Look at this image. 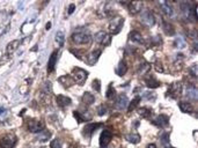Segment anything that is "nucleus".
<instances>
[{
  "instance_id": "1",
  "label": "nucleus",
  "mask_w": 198,
  "mask_h": 148,
  "mask_svg": "<svg viewBox=\"0 0 198 148\" xmlns=\"http://www.w3.org/2000/svg\"><path fill=\"white\" fill-rule=\"evenodd\" d=\"M72 41L74 44H78V45H86L89 44L92 41V37L89 35V32L86 30H78L72 35Z\"/></svg>"
},
{
  "instance_id": "2",
  "label": "nucleus",
  "mask_w": 198,
  "mask_h": 148,
  "mask_svg": "<svg viewBox=\"0 0 198 148\" xmlns=\"http://www.w3.org/2000/svg\"><path fill=\"white\" fill-rule=\"evenodd\" d=\"M181 8H182V12L184 13L185 18H188L191 21H196L197 10H196V6L191 1H184L181 5Z\"/></svg>"
},
{
  "instance_id": "3",
  "label": "nucleus",
  "mask_w": 198,
  "mask_h": 148,
  "mask_svg": "<svg viewBox=\"0 0 198 148\" xmlns=\"http://www.w3.org/2000/svg\"><path fill=\"white\" fill-rule=\"evenodd\" d=\"M71 76L74 80V82H77L80 86H82L88 78V72L82 68H80V67H74L72 73H71Z\"/></svg>"
},
{
  "instance_id": "4",
  "label": "nucleus",
  "mask_w": 198,
  "mask_h": 148,
  "mask_svg": "<svg viewBox=\"0 0 198 148\" xmlns=\"http://www.w3.org/2000/svg\"><path fill=\"white\" fill-rule=\"evenodd\" d=\"M123 23H124V18H120V16L112 18V21H111L110 24H109V30H110L111 34H114V35L118 34V32L122 30Z\"/></svg>"
},
{
  "instance_id": "5",
  "label": "nucleus",
  "mask_w": 198,
  "mask_h": 148,
  "mask_svg": "<svg viewBox=\"0 0 198 148\" xmlns=\"http://www.w3.org/2000/svg\"><path fill=\"white\" fill-rule=\"evenodd\" d=\"M16 142V138L13 134H6L0 139V148H13Z\"/></svg>"
},
{
  "instance_id": "6",
  "label": "nucleus",
  "mask_w": 198,
  "mask_h": 148,
  "mask_svg": "<svg viewBox=\"0 0 198 148\" xmlns=\"http://www.w3.org/2000/svg\"><path fill=\"white\" fill-rule=\"evenodd\" d=\"M141 22L146 26V27H153L155 24V18H154V15H153L148 9H145L144 12H141Z\"/></svg>"
},
{
  "instance_id": "7",
  "label": "nucleus",
  "mask_w": 198,
  "mask_h": 148,
  "mask_svg": "<svg viewBox=\"0 0 198 148\" xmlns=\"http://www.w3.org/2000/svg\"><path fill=\"white\" fill-rule=\"evenodd\" d=\"M182 94V84L181 82H174L171 83L169 88H168V95L171 98H176Z\"/></svg>"
},
{
  "instance_id": "8",
  "label": "nucleus",
  "mask_w": 198,
  "mask_h": 148,
  "mask_svg": "<svg viewBox=\"0 0 198 148\" xmlns=\"http://www.w3.org/2000/svg\"><path fill=\"white\" fill-rule=\"evenodd\" d=\"M43 129H44V125H43V123L38 121V120L32 119L29 120V123H28V130L32 133H40V132L43 131Z\"/></svg>"
},
{
  "instance_id": "9",
  "label": "nucleus",
  "mask_w": 198,
  "mask_h": 148,
  "mask_svg": "<svg viewBox=\"0 0 198 148\" xmlns=\"http://www.w3.org/2000/svg\"><path fill=\"white\" fill-rule=\"evenodd\" d=\"M129 10L132 15H137L143 10V1L141 0H132L130 2Z\"/></svg>"
},
{
  "instance_id": "10",
  "label": "nucleus",
  "mask_w": 198,
  "mask_h": 148,
  "mask_svg": "<svg viewBox=\"0 0 198 148\" xmlns=\"http://www.w3.org/2000/svg\"><path fill=\"white\" fill-rule=\"evenodd\" d=\"M111 139H112V133L109 130H104L100 135V146L101 147H107L110 143Z\"/></svg>"
},
{
  "instance_id": "11",
  "label": "nucleus",
  "mask_w": 198,
  "mask_h": 148,
  "mask_svg": "<svg viewBox=\"0 0 198 148\" xmlns=\"http://www.w3.org/2000/svg\"><path fill=\"white\" fill-rule=\"evenodd\" d=\"M128 103H129V100H128V96L125 94H122L120 96L116 98L115 101V108L117 110H124L125 108L128 106Z\"/></svg>"
},
{
  "instance_id": "12",
  "label": "nucleus",
  "mask_w": 198,
  "mask_h": 148,
  "mask_svg": "<svg viewBox=\"0 0 198 148\" xmlns=\"http://www.w3.org/2000/svg\"><path fill=\"white\" fill-rule=\"evenodd\" d=\"M152 123L154 125H157L158 127H160V129H165L169 124V118L166 115H159L155 119L152 120Z\"/></svg>"
},
{
  "instance_id": "13",
  "label": "nucleus",
  "mask_w": 198,
  "mask_h": 148,
  "mask_svg": "<svg viewBox=\"0 0 198 148\" xmlns=\"http://www.w3.org/2000/svg\"><path fill=\"white\" fill-rule=\"evenodd\" d=\"M102 126V123H91V124H87L83 129V135L86 137H91L95 131H96L99 127Z\"/></svg>"
},
{
  "instance_id": "14",
  "label": "nucleus",
  "mask_w": 198,
  "mask_h": 148,
  "mask_svg": "<svg viewBox=\"0 0 198 148\" xmlns=\"http://www.w3.org/2000/svg\"><path fill=\"white\" fill-rule=\"evenodd\" d=\"M100 56H101V50H94L93 52H91L89 55L87 56V58H86V61H87V64L89 66H93V65H95L99 58H100Z\"/></svg>"
},
{
  "instance_id": "15",
  "label": "nucleus",
  "mask_w": 198,
  "mask_h": 148,
  "mask_svg": "<svg viewBox=\"0 0 198 148\" xmlns=\"http://www.w3.org/2000/svg\"><path fill=\"white\" fill-rule=\"evenodd\" d=\"M145 83H146V86H147L148 88H151V89H153V88H158L161 86V82L158 81L157 79L154 78L153 75H151V74H148L147 76L145 78Z\"/></svg>"
},
{
  "instance_id": "16",
  "label": "nucleus",
  "mask_w": 198,
  "mask_h": 148,
  "mask_svg": "<svg viewBox=\"0 0 198 148\" xmlns=\"http://www.w3.org/2000/svg\"><path fill=\"white\" fill-rule=\"evenodd\" d=\"M56 63H57V51H53L48 61V73H52L55 71Z\"/></svg>"
},
{
  "instance_id": "17",
  "label": "nucleus",
  "mask_w": 198,
  "mask_h": 148,
  "mask_svg": "<svg viewBox=\"0 0 198 148\" xmlns=\"http://www.w3.org/2000/svg\"><path fill=\"white\" fill-rule=\"evenodd\" d=\"M71 103H72V100H71L70 97L64 96V95H58V96H57V104H58L60 108L69 106Z\"/></svg>"
},
{
  "instance_id": "18",
  "label": "nucleus",
  "mask_w": 198,
  "mask_h": 148,
  "mask_svg": "<svg viewBox=\"0 0 198 148\" xmlns=\"http://www.w3.org/2000/svg\"><path fill=\"white\" fill-rule=\"evenodd\" d=\"M179 108H180L181 111L184 112V113H191V112L194 111V108H192L191 103H189V102H184V101L179 102Z\"/></svg>"
},
{
  "instance_id": "19",
  "label": "nucleus",
  "mask_w": 198,
  "mask_h": 148,
  "mask_svg": "<svg viewBox=\"0 0 198 148\" xmlns=\"http://www.w3.org/2000/svg\"><path fill=\"white\" fill-rule=\"evenodd\" d=\"M82 102L86 104V105H92L93 103L95 102V96L93 95L92 92H86L82 96Z\"/></svg>"
},
{
  "instance_id": "20",
  "label": "nucleus",
  "mask_w": 198,
  "mask_h": 148,
  "mask_svg": "<svg viewBox=\"0 0 198 148\" xmlns=\"http://www.w3.org/2000/svg\"><path fill=\"white\" fill-rule=\"evenodd\" d=\"M130 39L133 42V43H137V44H143L144 43L143 36H141L138 31H131L130 32Z\"/></svg>"
},
{
  "instance_id": "21",
  "label": "nucleus",
  "mask_w": 198,
  "mask_h": 148,
  "mask_svg": "<svg viewBox=\"0 0 198 148\" xmlns=\"http://www.w3.org/2000/svg\"><path fill=\"white\" fill-rule=\"evenodd\" d=\"M58 81L60 83H63V86L64 87H70V86H72L74 83V80L72 79V76H70V75H63V76H60L58 79Z\"/></svg>"
},
{
  "instance_id": "22",
  "label": "nucleus",
  "mask_w": 198,
  "mask_h": 148,
  "mask_svg": "<svg viewBox=\"0 0 198 148\" xmlns=\"http://www.w3.org/2000/svg\"><path fill=\"white\" fill-rule=\"evenodd\" d=\"M187 97H188L189 100H192V101L197 100V89H196V87L191 86V87L188 88V90H187Z\"/></svg>"
},
{
  "instance_id": "23",
  "label": "nucleus",
  "mask_w": 198,
  "mask_h": 148,
  "mask_svg": "<svg viewBox=\"0 0 198 148\" xmlns=\"http://www.w3.org/2000/svg\"><path fill=\"white\" fill-rule=\"evenodd\" d=\"M20 43H21V41H20V39H15V41L11 42L8 45H7V52H8V53H13L14 51H15L19 47Z\"/></svg>"
},
{
  "instance_id": "24",
  "label": "nucleus",
  "mask_w": 198,
  "mask_h": 148,
  "mask_svg": "<svg viewBox=\"0 0 198 148\" xmlns=\"http://www.w3.org/2000/svg\"><path fill=\"white\" fill-rule=\"evenodd\" d=\"M126 72H128V66H126V64H125L124 61H120L118 67L116 68V73L118 74L120 76H123Z\"/></svg>"
},
{
  "instance_id": "25",
  "label": "nucleus",
  "mask_w": 198,
  "mask_h": 148,
  "mask_svg": "<svg viewBox=\"0 0 198 148\" xmlns=\"http://www.w3.org/2000/svg\"><path fill=\"white\" fill-rule=\"evenodd\" d=\"M51 137V132H49V131H42V132H40V134H38V137H37V140L38 141H42V142H45V141H48L49 140V138Z\"/></svg>"
},
{
  "instance_id": "26",
  "label": "nucleus",
  "mask_w": 198,
  "mask_h": 148,
  "mask_svg": "<svg viewBox=\"0 0 198 148\" xmlns=\"http://www.w3.org/2000/svg\"><path fill=\"white\" fill-rule=\"evenodd\" d=\"M163 30H165V32H166L167 35H169V36H173V35L175 34L174 27L171 26V23L166 22V21H163Z\"/></svg>"
},
{
  "instance_id": "27",
  "label": "nucleus",
  "mask_w": 198,
  "mask_h": 148,
  "mask_svg": "<svg viewBox=\"0 0 198 148\" xmlns=\"http://www.w3.org/2000/svg\"><path fill=\"white\" fill-rule=\"evenodd\" d=\"M126 140L131 143H138L140 141V135L138 133H132V134H129L126 137Z\"/></svg>"
},
{
  "instance_id": "28",
  "label": "nucleus",
  "mask_w": 198,
  "mask_h": 148,
  "mask_svg": "<svg viewBox=\"0 0 198 148\" xmlns=\"http://www.w3.org/2000/svg\"><path fill=\"white\" fill-rule=\"evenodd\" d=\"M56 41L58 43L59 46H63L64 45V42H65V35L63 31H57L56 34Z\"/></svg>"
},
{
  "instance_id": "29",
  "label": "nucleus",
  "mask_w": 198,
  "mask_h": 148,
  "mask_svg": "<svg viewBox=\"0 0 198 148\" xmlns=\"http://www.w3.org/2000/svg\"><path fill=\"white\" fill-rule=\"evenodd\" d=\"M150 69H151V65L147 64V63H144V64H141L139 66L138 73L139 74H147Z\"/></svg>"
},
{
  "instance_id": "30",
  "label": "nucleus",
  "mask_w": 198,
  "mask_h": 148,
  "mask_svg": "<svg viewBox=\"0 0 198 148\" xmlns=\"http://www.w3.org/2000/svg\"><path fill=\"white\" fill-rule=\"evenodd\" d=\"M106 96H107V98H108V100H114V97L116 96V90H115V88L112 87V84H109L108 90H107Z\"/></svg>"
},
{
  "instance_id": "31",
  "label": "nucleus",
  "mask_w": 198,
  "mask_h": 148,
  "mask_svg": "<svg viewBox=\"0 0 198 148\" xmlns=\"http://www.w3.org/2000/svg\"><path fill=\"white\" fill-rule=\"evenodd\" d=\"M139 113H140V116L143 118H148L150 116L152 115V109H150V108H141L139 110Z\"/></svg>"
},
{
  "instance_id": "32",
  "label": "nucleus",
  "mask_w": 198,
  "mask_h": 148,
  "mask_svg": "<svg viewBox=\"0 0 198 148\" xmlns=\"http://www.w3.org/2000/svg\"><path fill=\"white\" fill-rule=\"evenodd\" d=\"M140 100H141V98H140L139 96H137L136 98H134V100H132V102L130 103L129 108H128V110H129L130 112H131V111H133L134 109H136V108L138 106V104H139V102H140Z\"/></svg>"
},
{
  "instance_id": "33",
  "label": "nucleus",
  "mask_w": 198,
  "mask_h": 148,
  "mask_svg": "<svg viewBox=\"0 0 198 148\" xmlns=\"http://www.w3.org/2000/svg\"><path fill=\"white\" fill-rule=\"evenodd\" d=\"M106 35H107V32H106V31H103V30H101V31H99L97 34H95V41H96L97 43H100V44H101L102 41L104 39V37H106Z\"/></svg>"
},
{
  "instance_id": "34",
  "label": "nucleus",
  "mask_w": 198,
  "mask_h": 148,
  "mask_svg": "<svg viewBox=\"0 0 198 148\" xmlns=\"http://www.w3.org/2000/svg\"><path fill=\"white\" fill-rule=\"evenodd\" d=\"M107 113V106L104 104H101V105L97 108V115L99 116H103Z\"/></svg>"
},
{
  "instance_id": "35",
  "label": "nucleus",
  "mask_w": 198,
  "mask_h": 148,
  "mask_svg": "<svg viewBox=\"0 0 198 148\" xmlns=\"http://www.w3.org/2000/svg\"><path fill=\"white\" fill-rule=\"evenodd\" d=\"M50 148H61V143L58 139H53L50 142Z\"/></svg>"
},
{
  "instance_id": "36",
  "label": "nucleus",
  "mask_w": 198,
  "mask_h": 148,
  "mask_svg": "<svg viewBox=\"0 0 198 148\" xmlns=\"http://www.w3.org/2000/svg\"><path fill=\"white\" fill-rule=\"evenodd\" d=\"M93 88L96 90L97 92H101V83H100V80H94L93 81Z\"/></svg>"
},
{
  "instance_id": "37",
  "label": "nucleus",
  "mask_w": 198,
  "mask_h": 148,
  "mask_svg": "<svg viewBox=\"0 0 198 148\" xmlns=\"http://www.w3.org/2000/svg\"><path fill=\"white\" fill-rule=\"evenodd\" d=\"M110 43H111V36H110V35H108V34H107L106 37H104V39L102 41L101 44H103L104 46H109V45H110Z\"/></svg>"
},
{
  "instance_id": "38",
  "label": "nucleus",
  "mask_w": 198,
  "mask_h": 148,
  "mask_svg": "<svg viewBox=\"0 0 198 148\" xmlns=\"http://www.w3.org/2000/svg\"><path fill=\"white\" fill-rule=\"evenodd\" d=\"M190 71V74L194 76V78H197V65H194V66H191L189 68Z\"/></svg>"
},
{
  "instance_id": "39",
  "label": "nucleus",
  "mask_w": 198,
  "mask_h": 148,
  "mask_svg": "<svg viewBox=\"0 0 198 148\" xmlns=\"http://www.w3.org/2000/svg\"><path fill=\"white\" fill-rule=\"evenodd\" d=\"M44 92L45 94H51V82H45L44 84Z\"/></svg>"
},
{
  "instance_id": "40",
  "label": "nucleus",
  "mask_w": 198,
  "mask_h": 148,
  "mask_svg": "<svg viewBox=\"0 0 198 148\" xmlns=\"http://www.w3.org/2000/svg\"><path fill=\"white\" fill-rule=\"evenodd\" d=\"M161 139H162V142L165 143H169V133H163L161 135Z\"/></svg>"
},
{
  "instance_id": "41",
  "label": "nucleus",
  "mask_w": 198,
  "mask_h": 148,
  "mask_svg": "<svg viewBox=\"0 0 198 148\" xmlns=\"http://www.w3.org/2000/svg\"><path fill=\"white\" fill-rule=\"evenodd\" d=\"M154 67H155V69H157V72H163V66H162L161 63L157 61L155 65H154Z\"/></svg>"
},
{
  "instance_id": "42",
  "label": "nucleus",
  "mask_w": 198,
  "mask_h": 148,
  "mask_svg": "<svg viewBox=\"0 0 198 148\" xmlns=\"http://www.w3.org/2000/svg\"><path fill=\"white\" fill-rule=\"evenodd\" d=\"M145 97H146L147 100H152V101H154L155 97H157V95H155L154 92H151V94H150V92H146V94H145Z\"/></svg>"
},
{
  "instance_id": "43",
  "label": "nucleus",
  "mask_w": 198,
  "mask_h": 148,
  "mask_svg": "<svg viewBox=\"0 0 198 148\" xmlns=\"http://www.w3.org/2000/svg\"><path fill=\"white\" fill-rule=\"evenodd\" d=\"M74 8H75V5L74 4H71L69 7V14H72L74 12Z\"/></svg>"
},
{
  "instance_id": "44",
  "label": "nucleus",
  "mask_w": 198,
  "mask_h": 148,
  "mask_svg": "<svg viewBox=\"0 0 198 148\" xmlns=\"http://www.w3.org/2000/svg\"><path fill=\"white\" fill-rule=\"evenodd\" d=\"M146 148H157V146H155L154 143H150V145H148V146H147Z\"/></svg>"
},
{
  "instance_id": "45",
  "label": "nucleus",
  "mask_w": 198,
  "mask_h": 148,
  "mask_svg": "<svg viewBox=\"0 0 198 148\" xmlns=\"http://www.w3.org/2000/svg\"><path fill=\"white\" fill-rule=\"evenodd\" d=\"M50 28H51V23L49 22V23H48V24H46V30H49Z\"/></svg>"
},
{
  "instance_id": "46",
  "label": "nucleus",
  "mask_w": 198,
  "mask_h": 148,
  "mask_svg": "<svg viewBox=\"0 0 198 148\" xmlns=\"http://www.w3.org/2000/svg\"><path fill=\"white\" fill-rule=\"evenodd\" d=\"M4 112H5V109H4V108H2V109L0 108V113H4Z\"/></svg>"
},
{
  "instance_id": "47",
  "label": "nucleus",
  "mask_w": 198,
  "mask_h": 148,
  "mask_svg": "<svg viewBox=\"0 0 198 148\" xmlns=\"http://www.w3.org/2000/svg\"><path fill=\"white\" fill-rule=\"evenodd\" d=\"M168 148H174V147H168Z\"/></svg>"
},
{
  "instance_id": "48",
  "label": "nucleus",
  "mask_w": 198,
  "mask_h": 148,
  "mask_svg": "<svg viewBox=\"0 0 198 148\" xmlns=\"http://www.w3.org/2000/svg\"><path fill=\"white\" fill-rule=\"evenodd\" d=\"M102 148H106V147H102Z\"/></svg>"
}]
</instances>
